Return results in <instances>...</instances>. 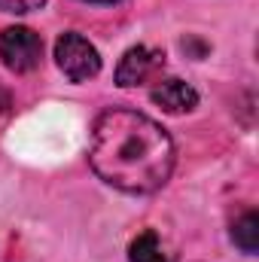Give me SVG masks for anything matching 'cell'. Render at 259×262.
Here are the masks:
<instances>
[{"label": "cell", "instance_id": "cell-1", "mask_svg": "<svg viewBox=\"0 0 259 262\" xmlns=\"http://www.w3.org/2000/svg\"><path fill=\"white\" fill-rule=\"evenodd\" d=\"M89 162L113 189L146 195L168 183L174 171V140L156 119L113 107L104 110L92 128Z\"/></svg>", "mask_w": 259, "mask_h": 262}, {"label": "cell", "instance_id": "cell-2", "mask_svg": "<svg viewBox=\"0 0 259 262\" xmlns=\"http://www.w3.org/2000/svg\"><path fill=\"white\" fill-rule=\"evenodd\" d=\"M55 61L70 82H85V79L98 76V70H101L98 49L82 34H73V31H67L55 40Z\"/></svg>", "mask_w": 259, "mask_h": 262}, {"label": "cell", "instance_id": "cell-3", "mask_svg": "<svg viewBox=\"0 0 259 262\" xmlns=\"http://www.w3.org/2000/svg\"><path fill=\"white\" fill-rule=\"evenodd\" d=\"M43 58V40L31 28H6L0 34V61L12 73H31L40 67Z\"/></svg>", "mask_w": 259, "mask_h": 262}, {"label": "cell", "instance_id": "cell-4", "mask_svg": "<svg viewBox=\"0 0 259 262\" xmlns=\"http://www.w3.org/2000/svg\"><path fill=\"white\" fill-rule=\"evenodd\" d=\"M165 67V52L153 49V46H134L122 55V61L116 67V82L122 89H134L143 85L149 79H156Z\"/></svg>", "mask_w": 259, "mask_h": 262}, {"label": "cell", "instance_id": "cell-5", "mask_svg": "<svg viewBox=\"0 0 259 262\" xmlns=\"http://www.w3.org/2000/svg\"><path fill=\"white\" fill-rule=\"evenodd\" d=\"M153 104L162 107L165 113L180 116V113L195 110V104H198V92H195L189 82H183V79H162V82L153 89Z\"/></svg>", "mask_w": 259, "mask_h": 262}, {"label": "cell", "instance_id": "cell-6", "mask_svg": "<svg viewBox=\"0 0 259 262\" xmlns=\"http://www.w3.org/2000/svg\"><path fill=\"white\" fill-rule=\"evenodd\" d=\"M131 262H174V253L165 247V241L156 232H140L128 247Z\"/></svg>", "mask_w": 259, "mask_h": 262}, {"label": "cell", "instance_id": "cell-7", "mask_svg": "<svg viewBox=\"0 0 259 262\" xmlns=\"http://www.w3.org/2000/svg\"><path fill=\"white\" fill-rule=\"evenodd\" d=\"M232 241L244 250V253H256L259 250V216L253 210H247L241 220H235V226H232Z\"/></svg>", "mask_w": 259, "mask_h": 262}, {"label": "cell", "instance_id": "cell-8", "mask_svg": "<svg viewBox=\"0 0 259 262\" xmlns=\"http://www.w3.org/2000/svg\"><path fill=\"white\" fill-rule=\"evenodd\" d=\"M46 0H0V9L3 12H12V15H25V12H34L40 9Z\"/></svg>", "mask_w": 259, "mask_h": 262}, {"label": "cell", "instance_id": "cell-9", "mask_svg": "<svg viewBox=\"0 0 259 262\" xmlns=\"http://www.w3.org/2000/svg\"><path fill=\"white\" fill-rule=\"evenodd\" d=\"M89 3H119V0H89Z\"/></svg>", "mask_w": 259, "mask_h": 262}]
</instances>
